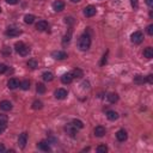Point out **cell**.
<instances>
[{
    "label": "cell",
    "instance_id": "1",
    "mask_svg": "<svg viewBox=\"0 0 153 153\" xmlns=\"http://www.w3.org/2000/svg\"><path fill=\"white\" fill-rule=\"evenodd\" d=\"M78 47L81 51H86L91 47V37L87 34H83L78 40Z\"/></svg>",
    "mask_w": 153,
    "mask_h": 153
},
{
    "label": "cell",
    "instance_id": "2",
    "mask_svg": "<svg viewBox=\"0 0 153 153\" xmlns=\"http://www.w3.org/2000/svg\"><path fill=\"white\" fill-rule=\"evenodd\" d=\"M15 49H16V51H17L19 55H22V56H26V55H29V53H30V48H29L26 44H24L23 42H17V43L15 44Z\"/></svg>",
    "mask_w": 153,
    "mask_h": 153
},
{
    "label": "cell",
    "instance_id": "3",
    "mask_svg": "<svg viewBox=\"0 0 153 153\" xmlns=\"http://www.w3.org/2000/svg\"><path fill=\"white\" fill-rule=\"evenodd\" d=\"M131 41L134 43V44H140L142 41H144V34L141 31H135L132 34L131 36Z\"/></svg>",
    "mask_w": 153,
    "mask_h": 153
},
{
    "label": "cell",
    "instance_id": "4",
    "mask_svg": "<svg viewBox=\"0 0 153 153\" xmlns=\"http://www.w3.org/2000/svg\"><path fill=\"white\" fill-rule=\"evenodd\" d=\"M22 34V30L17 29V28H9L6 31H5V35L7 37H17Z\"/></svg>",
    "mask_w": 153,
    "mask_h": 153
},
{
    "label": "cell",
    "instance_id": "5",
    "mask_svg": "<svg viewBox=\"0 0 153 153\" xmlns=\"http://www.w3.org/2000/svg\"><path fill=\"white\" fill-rule=\"evenodd\" d=\"M97 13V9L94 6V5H88V6H86L85 9H84V15H85V17H94L95 15Z\"/></svg>",
    "mask_w": 153,
    "mask_h": 153
},
{
    "label": "cell",
    "instance_id": "6",
    "mask_svg": "<svg viewBox=\"0 0 153 153\" xmlns=\"http://www.w3.org/2000/svg\"><path fill=\"white\" fill-rule=\"evenodd\" d=\"M67 95H68V92H67V90H65V88H57V90H55V92H54V96H55L56 99H65L67 97Z\"/></svg>",
    "mask_w": 153,
    "mask_h": 153
},
{
    "label": "cell",
    "instance_id": "7",
    "mask_svg": "<svg viewBox=\"0 0 153 153\" xmlns=\"http://www.w3.org/2000/svg\"><path fill=\"white\" fill-rule=\"evenodd\" d=\"M51 6H53V10L55 12H61L65 9V3L62 1V0H55Z\"/></svg>",
    "mask_w": 153,
    "mask_h": 153
},
{
    "label": "cell",
    "instance_id": "8",
    "mask_svg": "<svg viewBox=\"0 0 153 153\" xmlns=\"http://www.w3.org/2000/svg\"><path fill=\"white\" fill-rule=\"evenodd\" d=\"M51 56L55 60H65V59H67V53L62 51V50H55L51 53Z\"/></svg>",
    "mask_w": 153,
    "mask_h": 153
},
{
    "label": "cell",
    "instance_id": "9",
    "mask_svg": "<svg viewBox=\"0 0 153 153\" xmlns=\"http://www.w3.org/2000/svg\"><path fill=\"white\" fill-rule=\"evenodd\" d=\"M36 29L38 30V31H47V30L49 29V24L47 20H38L36 23Z\"/></svg>",
    "mask_w": 153,
    "mask_h": 153
},
{
    "label": "cell",
    "instance_id": "10",
    "mask_svg": "<svg viewBox=\"0 0 153 153\" xmlns=\"http://www.w3.org/2000/svg\"><path fill=\"white\" fill-rule=\"evenodd\" d=\"M26 144H28V133H22L18 138V145L20 148H25Z\"/></svg>",
    "mask_w": 153,
    "mask_h": 153
},
{
    "label": "cell",
    "instance_id": "11",
    "mask_svg": "<svg viewBox=\"0 0 153 153\" xmlns=\"http://www.w3.org/2000/svg\"><path fill=\"white\" fill-rule=\"evenodd\" d=\"M127 138H128V134H127V132H126L125 129H120V131H117V133H116V139H117L120 142L126 141Z\"/></svg>",
    "mask_w": 153,
    "mask_h": 153
},
{
    "label": "cell",
    "instance_id": "12",
    "mask_svg": "<svg viewBox=\"0 0 153 153\" xmlns=\"http://www.w3.org/2000/svg\"><path fill=\"white\" fill-rule=\"evenodd\" d=\"M65 131H66V133L68 134V135H71L72 138H74L75 135H77V132H78V128H75L72 123H68L66 127H65Z\"/></svg>",
    "mask_w": 153,
    "mask_h": 153
},
{
    "label": "cell",
    "instance_id": "13",
    "mask_svg": "<svg viewBox=\"0 0 153 153\" xmlns=\"http://www.w3.org/2000/svg\"><path fill=\"white\" fill-rule=\"evenodd\" d=\"M19 86H20V83H19V80L16 79V78H11V79L7 81V87H9L10 90H16V88L19 87Z\"/></svg>",
    "mask_w": 153,
    "mask_h": 153
},
{
    "label": "cell",
    "instance_id": "14",
    "mask_svg": "<svg viewBox=\"0 0 153 153\" xmlns=\"http://www.w3.org/2000/svg\"><path fill=\"white\" fill-rule=\"evenodd\" d=\"M0 109L4 111H10L12 109V103L10 101H1L0 102Z\"/></svg>",
    "mask_w": 153,
    "mask_h": 153
},
{
    "label": "cell",
    "instance_id": "15",
    "mask_svg": "<svg viewBox=\"0 0 153 153\" xmlns=\"http://www.w3.org/2000/svg\"><path fill=\"white\" fill-rule=\"evenodd\" d=\"M105 133H107V131H105V128L103 126H97L95 128V135L97 138H103L105 135Z\"/></svg>",
    "mask_w": 153,
    "mask_h": 153
},
{
    "label": "cell",
    "instance_id": "16",
    "mask_svg": "<svg viewBox=\"0 0 153 153\" xmlns=\"http://www.w3.org/2000/svg\"><path fill=\"white\" fill-rule=\"evenodd\" d=\"M37 148L43 152H48V151H50V145L48 141H41L37 144Z\"/></svg>",
    "mask_w": 153,
    "mask_h": 153
},
{
    "label": "cell",
    "instance_id": "17",
    "mask_svg": "<svg viewBox=\"0 0 153 153\" xmlns=\"http://www.w3.org/2000/svg\"><path fill=\"white\" fill-rule=\"evenodd\" d=\"M73 79L74 78H73L72 73H65L62 77H61V81H62V84H71Z\"/></svg>",
    "mask_w": 153,
    "mask_h": 153
},
{
    "label": "cell",
    "instance_id": "18",
    "mask_svg": "<svg viewBox=\"0 0 153 153\" xmlns=\"http://www.w3.org/2000/svg\"><path fill=\"white\" fill-rule=\"evenodd\" d=\"M107 117H108V120H110V121H116V120L120 117V115H118L115 110H108V111H107Z\"/></svg>",
    "mask_w": 153,
    "mask_h": 153
},
{
    "label": "cell",
    "instance_id": "19",
    "mask_svg": "<svg viewBox=\"0 0 153 153\" xmlns=\"http://www.w3.org/2000/svg\"><path fill=\"white\" fill-rule=\"evenodd\" d=\"M107 98H108V101H109L111 104H114V103H116V102L118 101V95L115 94V92H111V94H109V95L107 96Z\"/></svg>",
    "mask_w": 153,
    "mask_h": 153
},
{
    "label": "cell",
    "instance_id": "20",
    "mask_svg": "<svg viewBox=\"0 0 153 153\" xmlns=\"http://www.w3.org/2000/svg\"><path fill=\"white\" fill-rule=\"evenodd\" d=\"M26 65H28V67H30L31 70H36L38 67V62H37V60H35V59H30Z\"/></svg>",
    "mask_w": 153,
    "mask_h": 153
},
{
    "label": "cell",
    "instance_id": "21",
    "mask_svg": "<svg viewBox=\"0 0 153 153\" xmlns=\"http://www.w3.org/2000/svg\"><path fill=\"white\" fill-rule=\"evenodd\" d=\"M144 56L146 59H152L153 57V48L152 47H147L145 50H144Z\"/></svg>",
    "mask_w": 153,
    "mask_h": 153
},
{
    "label": "cell",
    "instance_id": "22",
    "mask_svg": "<svg viewBox=\"0 0 153 153\" xmlns=\"http://www.w3.org/2000/svg\"><path fill=\"white\" fill-rule=\"evenodd\" d=\"M72 75H73V78H75V79H80V78L84 75V72H83L80 68H75V70H73Z\"/></svg>",
    "mask_w": 153,
    "mask_h": 153
},
{
    "label": "cell",
    "instance_id": "23",
    "mask_svg": "<svg viewBox=\"0 0 153 153\" xmlns=\"http://www.w3.org/2000/svg\"><path fill=\"white\" fill-rule=\"evenodd\" d=\"M24 22L26 23V24H33L34 22H35V16L34 15H26L25 17H24Z\"/></svg>",
    "mask_w": 153,
    "mask_h": 153
},
{
    "label": "cell",
    "instance_id": "24",
    "mask_svg": "<svg viewBox=\"0 0 153 153\" xmlns=\"http://www.w3.org/2000/svg\"><path fill=\"white\" fill-rule=\"evenodd\" d=\"M42 78H43L44 81H51V80L54 79V75H53V73H50V72H44V73L42 74Z\"/></svg>",
    "mask_w": 153,
    "mask_h": 153
},
{
    "label": "cell",
    "instance_id": "25",
    "mask_svg": "<svg viewBox=\"0 0 153 153\" xmlns=\"http://www.w3.org/2000/svg\"><path fill=\"white\" fill-rule=\"evenodd\" d=\"M72 125L75 127V128H78V129H81V128H84V123L80 121V120H77V118H74L73 121H72Z\"/></svg>",
    "mask_w": 153,
    "mask_h": 153
},
{
    "label": "cell",
    "instance_id": "26",
    "mask_svg": "<svg viewBox=\"0 0 153 153\" xmlns=\"http://www.w3.org/2000/svg\"><path fill=\"white\" fill-rule=\"evenodd\" d=\"M9 117L4 114H0V126H7Z\"/></svg>",
    "mask_w": 153,
    "mask_h": 153
},
{
    "label": "cell",
    "instance_id": "27",
    "mask_svg": "<svg viewBox=\"0 0 153 153\" xmlns=\"http://www.w3.org/2000/svg\"><path fill=\"white\" fill-rule=\"evenodd\" d=\"M36 91H37L38 94H44V92H46V86H44V84L37 83V85H36Z\"/></svg>",
    "mask_w": 153,
    "mask_h": 153
},
{
    "label": "cell",
    "instance_id": "28",
    "mask_svg": "<svg viewBox=\"0 0 153 153\" xmlns=\"http://www.w3.org/2000/svg\"><path fill=\"white\" fill-rule=\"evenodd\" d=\"M42 108H43V103L41 101H34V103H33V109L34 110H40Z\"/></svg>",
    "mask_w": 153,
    "mask_h": 153
},
{
    "label": "cell",
    "instance_id": "29",
    "mask_svg": "<svg viewBox=\"0 0 153 153\" xmlns=\"http://www.w3.org/2000/svg\"><path fill=\"white\" fill-rule=\"evenodd\" d=\"M134 83L135 84H144V83H146V79L142 75H135L134 77Z\"/></svg>",
    "mask_w": 153,
    "mask_h": 153
},
{
    "label": "cell",
    "instance_id": "30",
    "mask_svg": "<svg viewBox=\"0 0 153 153\" xmlns=\"http://www.w3.org/2000/svg\"><path fill=\"white\" fill-rule=\"evenodd\" d=\"M20 88L24 90V91L29 90V88H30V81H29V80H23V81L20 83Z\"/></svg>",
    "mask_w": 153,
    "mask_h": 153
},
{
    "label": "cell",
    "instance_id": "31",
    "mask_svg": "<svg viewBox=\"0 0 153 153\" xmlns=\"http://www.w3.org/2000/svg\"><path fill=\"white\" fill-rule=\"evenodd\" d=\"M97 152H98V153H107V152H108V147H107L105 145H99V146L97 147Z\"/></svg>",
    "mask_w": 153,
    "mask_h": 153
},
{
    "label": "cell",
    "instance_id": "32",
    "mask_svg": "<svg viewBox=\"0 0 153 153\" xmlns=\"http://www.w3.org/2000/svg\"><path fill=\"white\" fill-rule=\"evenodd\" d=\"M7 72V66L5 64H0V74H4Z\"/></svg>",
    "mask_w": 153,
    "mask_h": 153
},
{
    "label": "cell",
    "instance_id": "33",
    "mask_svg": "<svg viewBox=\"0 0 153 153\" xmlns=\"http://www.w3.org/2000/svg\"><path fill=\"white\" fill-rule=\"evenodd\" d=\"M131 4H132V7L136 10L139 7V0H131Z\"/></svg>",
    "mask_w": 153,
    "mask_h": 153
},
{
    "label": "cell",
    "instance_id": "34",
    "mask_svg": "<svg viewBox=\"0 0 153 153\" xmlns=\"http://www.w3.org/2000/svg\"><path fill=\"white\" fill-rule=\"evenodd\" d=\"M146 31H147V34H148L149 36L153 35V24H149V25L147 26V30H146Z\"/></svg>",
    "mask_w": 153,
    "mask_h": 153
},
{
    "label": "cell",
    "instance_id": "35",
    "mask_svg": "<svg viewBox=\"0 0 153 153\" xmlns=\"http://www.w3.org/2000/svg\"><path fill=\"white\" fill-rule=\"evenodd\" d=\"M70 41H71V33H68V35H66V36L64 37V41H62V43H64V44H66V42L68 43Z\"/></svg>",
    "mask_w": 153,
    "mask_h": 153
},
{
    "label": "cell",
    "instance_id": "36",
    "mask_svg": "<svg viewBox=\"0 0 153 153\" xmlns=\"http://www.w3.org/2000/svg\"><path fill=\"white\" fill-rule=\"evenodd\" d=\"M65 22L68 23V24H73L74 23V18L73 17H66L65 18Z\"/></svg>",
    "mask_w": 153,
    "mask_h": 153
},
{
    "label": "cell",
    "instance_id": "37",
    "mask_svg": "<svg viewBox=\"0 0 153 153\" xmlns=\"http://www.w3.org/2000/svg\"><path fill=\"white\" fill-rule=\"evenodd\" d=\"M146 81H147L148 84H153V75H152V74H148V75L146 77Z\"/></svg>",
    "mask_w": 153,
    "mask_h": 153
},
{
    "label": "cell",
    "instance_id": "38",
    "mask_svg": "<svg viewBox=\"0 0 153 153\" xmlns=\"http://www.w3.org/2000/svg\"><path fill=\"white\" fill-rule=\"evenodd\" d=\"M18 1L19 0H6V3L10 5H16V4H18Z\"/></svg>",
    "mask_w": 153,
    "mask_h": 153
},
{
    "label": "cell",
    "instance_id": "39",
    "mask_svg": "<svg viewBox=\"0 0 153 153\" xmlns=\"http://www.w3.org/2000/svg\"><path fill=\"white\" fill-rule=\"evenodd\" d=\"M5 151H6V148H5L4 144H0V153H4Z\"/></svg>",
    "mask_w": 153,
    "mask_h": 153
},
{
    "label": "cell",
    "instance_id": "40",
    "mask_svg": "<svg viewBox=\"0 0 153 153\" xmlns=\"http://www.w3.org/2000/svg\"><path fill=\"white\" fill-rule=\"evenodd\" d=\"M145 1H146L147 6H149V7H152V6H153V0H145Z\"/></svg>",
    "mask_w": 153,
    "mask_h": 153
},
{
    "label": "cell",
    "instance_id": "41",
    "mask_svg": "<svg viewBox=\"0 0 153 153\" xmlns=\"http://www.w3.org/2000/svg\"><path fill=\"white\" fill-rule=\"evenodd\" d=\"M4 53L7 55V54H11V49L9 48V47H5V49H4Z\"/></svg>",
    "mask_w": 153,
    "mask_h": 153
},
{
    "label": "cell",
    "instance_id": "42",
    "mask_svg": "<svg viewBox=\"0 0 153 153\" xmlns=\"http://www.w3.org/2000/svg\"><path fill=\"white\" fill-rule=\"evenodd\" d=\"M5 129H6V126H0V134H1L3 132H5Z\"/></svg>",
    "mask_w": 153,
    "mask_h": 153
},
{
    "label": "cell",
    "instance_id": "43",
    "mask_svg": "<svg viewBox=\"0 0 153 153\" xmlns=\"http://www.w3.org/2000/svg\"><path fill=\"white\" fill-rule=\"evenodd\" d=\"M107 62V55H104L103 56V60H102V62H101V65H104Z\"/></svg>",
    "mask_w": 153,
    "mask_h": 153
},
{
    "label": "cell",
    "instance_id": "44",
    "mask_svg": "<svg viewBox=\"0 0 153 153\" xmlns=\"http://www.w3.org/2000/svg\"><path fill=\"white\" fill-rule=\"evenodd\" d=\"M83 86H84V87H87V88H88V86H90V84H88L87 81H84V83H83Z\"/></svg>",
    "mask_w": 153,
    "mask_h": 153
},
{
    "label": "cell",
    "instance_id": "45",
    "mask_svg": "<svg viewBox=\"0 0 153 153\" xmlns=\"http://www.w3.org/2000/svg\"><path fill=\"white\" fill-rule=\"evenodd\" d=\"M71 1H72V3H79L80 0H71Z\"/></svg>",
    "mask_w": 153,
    "mask_h": 153
},
{
    "label": "cell",
    "instance_id": "46",
    "mask_svg": "<svg viewBox=\"0 0 153 153\" xmlns=\"http://www.w3.org/2000/svg\"><path fill=\"white\" fill-rule=\"evenodd\" d=\"M0 13H1V7H0Z\"/></svg>",
    "mask_w": 153,
    "mask_h": 153
}]
</instances>
